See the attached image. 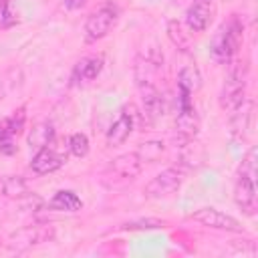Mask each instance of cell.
Instances as JSON below:
<instances>
[{"label":"cell","mask_w":258,"mask_h":258,"mask_svg":"<svg viewBox=\"0 0 258 258\" xmlns=\"http://www.w3.org/2000/svg\"><path fill=\"white\" fill-rule=\"evenodd\" d=\"M234 202L242 214L254 216L258 210L256 198V147H250L244 155L234 183Z\"/></svg>","instance_id":"6da1fadb"},{"label":"cell","mask_w":258,"mask_h":258,"mask_svg":"<svg viewBox=\"0 0 258 258\" xmlns=\"http://www.w3.org/2000/svg\"><path fill=\"white\" fill-rule=\"evenodd\" d=\"M242 34H244V24L238 14H232L214 32L210 42V56L216 62H230L240 48Z\"/></svg>","instance_id":"7a4b0ae2"},{"label":"cell","mask_w":258,"mask_h":258,"mask_svg":"<svg viewBox=\"0 0 258 258\" xmlns=\"http://www.w3.org/2000/svg\"><path fill=\"white\" fill-rule=\"evenodd\" d=\"M246 85H248V67L244 60H232L226 73L222 91H220V107L224 111L236 109L246 99Z\"/></svg>","instance_id":"3957f363"},{"label":"cell","mask_w":258,"mask_h":258,"mask_svg":"<svg viewBox=\"0 0 258 258\" xmlns=\"http://www.w3.org/2000/svg\"><path fill=\"white\" fill-rule=\"evenodd\" d=\"M117 20H119L117 4H113L111 0L103 2L85 20V40L87 42H97V40L105 38L111 32V28L117 24Z\"/></svg>","instance_id":"277c9868"},{"label":"cell","mask_w":258,"mask_h":258,"mask_svg":"<svg viewBox=\"0 0 258 258\" xmlns=\"http://www.w3.org/2000/svg\"><path fill=\"white\" fill-rule=\"evenodd\" d=\"M54 238V228L50 224H34V226H24L10 234L8 248L12 252H26L30 248H36L44 242H50Z\"/></svg>","instance_id":"5b68a950"},{"label":"cell","mask_w":258,"mask_h":258,"mask_svg":"<svg viewBox=\"0 0 258 258\" xmlns=\"http://www.w3.org/2000/svg\"><path fill=\"white\" fill-rule=\"evenodd\" d=\"M181 181H183L181 171L175 167H167L147 181V185L143 187V194H145V198H155V200L169 198L181 187Z\"/></svg>","instance_id":"8992f818"},{"label":"cell","mask_w":258,"mask_h":258,"mask_svg":"<svg viewBox=\"0 0 258 258\" xmlns=\"http://www.w3.org/2000/svg\"><path fill=\"white\" fill-rule=\"evenodd\" d=\"M175 125H177V133L181 135L183 141H191L200 127V119H198V113H196V107L191 101V93H187L183 89H179V107H177Z\"/></svg>","instance_id":"52a82bcc"},{"label":"cell","mask_w":258,"mask_h":258,"mask_svg":"<svg viewBox=\"0 0 258 258\" xmlns=\"http://www.w3.org/2000/svg\"><path fill=\"white\" fill-rule=\"evenodd\" d=\"M189 220H194L206 228H214V230H224V232H234V234L244 232L242 224L236 218H232L230 214H224L216 208H200L194 214H189Z\"/></svg>","instance_id":"ba28073f"},{"label":"cell","mask_w":258,"mask_h":258,"mask_svg":"<svg viewBox=\"0 0 258 258\" xmlns=\"http://www.w3.org/2000/svg\"><path fill=\"white\" fill-rule=\"evenodd\" d=\"M24 121H26L24 107L14 111L10 117L0 119V153H4V155L16 153V137L22 133Z\"/></svg>","instance_id":"9c48e42d"},{"label":"cell","mask_w":258,"mask_h":258,"mask_svg":"<svg viewBox=\"0 0 258 258\" xmlns=\"http://www.w3.org/2000/svg\"><path fill=\"white\" fill-rule=\"evenodd\" d=\"M252 119H254V103L250 99H244L236 109H232L230 117V135L236 143L246 141L252 129Z\"/></svg>","instance_id":"30bf717a"},{"label":"cell","mask_w":258,"mask_h":258,"mask_svg":"<svg viewBox=\"0 0 258 258\" xmlns=\"http://www.w3.org/2000/svg\"><path fill=\"white\" fill-rule=\"evenodd\" d=\"M137 87H139V93H141V101H143V111H145V115H147L151 121L163 117L165 105H163V95H161V91L157 89V85L151 83V81H139Z\"/></svg>","instance_id":"8fae6325"},{"label":"cell","mask_w":258,"mask_h":258,"mask_svg":"<svg viewBox=\"0 0 258 258\" xmlns=\"http://www.w3.org/2000/svg\"><path fill=\"white\" fill-rule=\"evenodd\" d=\"M214 14V0H194L185 10V24L191 32H204Z\"/></svg>","instance_id":"7c38bea8"},{"label":"cell","mask_w":258,"mask_h":258,"mask_svg":"<svg viewBox=\"0 0 258 258\" xmlns=\"http://www.w3.org/2000/svg\"><path fill=\"white\" fill-rule=\"evenodd\" d=\"M131 111H133V107H123L119 119L109 127V131H107V145L109 147H117L129 139L133 125H135V113H131Z\"/></svg>","instance_id":"4fadbf2b"},{"label":"cell","mask_w":258,"mask_h":258,"mask_svg":"<svg viewBox=\"0 0 258 258\" xmlns=\"http://www.w3.org/2000/svg\"><path fill=\"white\" fill-rule=\"evenodd\" d=\"M141 159L137 153H123L111 159L107 171H111L117 179H135L141 173Z\"/></svg>","instance_id":"5bb4252c"},{"label":"cell","mask_w":258,"mask_h":258,"mask_svg":"<svg viewBox=\"0 0 258 258\" xmlns=\"http://www.w3.org/2000/svg\"><path fill=\"white\" fill-rule=\"evenodd\" d=\"M103 64H105V60H103L101 54L83 56V58L75 64V69H73V73H71V81H73L75 85L89 83V81H93V79H97V77L101 75Z\"/></svg>","instance_id":"9a60e30c"},{"label":"cell","mask_w":258,"mask_h":258,"mask_svg":"<svg viewBox=\"0 0 258 258\" xmlns=\"http://www.w3.org/2000/svg\"><path fill=\"white\" fill-rule=\"evenodd\" d=\"M64 165V155L56 153L54 149L50 147H42L36 151V155L32 157L30 161V169L36 173V175H46V173H52L56 169H60Z\"/></svg>","instance_id":"2e32d148"},{"label":"cell","mask_w":258,"mask_h":258,"mask_svg":"<svg viewBox=\"0 0 258 258\" xmlns=\"http://www.w3.org/2000/svg\"><path fill=\"white\" fill-rule=\"evenodd\" d=\"M81 208H83L81 198L71 189L56 191L48 202V210H54V212H79Z\"/></svg>","instance_id":"e0dca14e"},{"label":"cell","mask_w":258,"mask_h":258,"mask_svg":"<svg viewBox=\"0 0 258 258\" xmlns=\"http://www.w3.org/2000/svg\"><path fill=\"white\" fill-rule=\"evenodd\" d=\"M2 194L6 198H28L30 191H28V185L26 181L20 177V175H6L2 179Z\"/></svg>","instance_id":"ac0fdd59"},{"label":"cell","mask_w":258,"mask_h":258,"mask_svg":"<svg viewBox=\"0 0 258 258\" xmlns=\"http://www.w3.org/2000/svg\"><path fill=\"white\" fill-rule=\"evenodd\" d=\"M52 137H54L52 125H50V123H38V125L30 131L28 143H30V147H34V149H42V147H48V143L52 141Z\"/></svg>","instance_id":"d6986e66"},{"label":"cell","mask_w":258,"mask_h":258,"mask_svg":"<svg viewBox=\"0 0 258 258\" xmlns=\"http://www.w3.org/2000/svg\"><path fill=\"white\" fill-rule=\"evenodd\" d=\"M200 87H202L200 71L196 67H183L179 71V77H177V89H183V91H187V93L194 95Z\"/></svg>","instance_id":"ffe728a7"},{"label":"cell","mask_w":258,"mask_h":258,"mask_svg":"<svg viewBox=\"0 0 258 258\" xmlns=\"http://www.w3.org/2000/svg\"><path fill=\"white\" fill-rule=\"evenodd\" d=\"M167 36H169V40H171L181 52H189V38H187V34L183 32V28H181V24H179L177 20H169V22H167Z\"/></svg>","instance_id":"44dd1931"},{"label":"cell","mask_w":258,"mask_h":258,"mask_svg":"<svg viewBox=\"0 0 258 258\" xmlns=\"http://www.w3.org/2000/svg\"><path fill=\"white\" fill-rule=\"evenodd\" d=\"M139 155L141 161H157L163 153V143L161 141H147V143H141L139 149L135 151Z\"/></svg>","instance_id":"7402d4cb"},{"label":"cell","mask_w":258,"mask_h":258,"mask_svg":"<svg viewBox=\"0 0 258 258\" xmlns=\"http://www.w3.org/2000/svg\"><path fill=\"white\" fill-rule=\"evenodd\" d=\"M69 149L75 157H85L89 153V137L85 133H73L69 139Z\"/></svg>","instance_id":"603a6c76"},{"label":"cell","mask_w":258,"mask_h":258,"mask_svg":"<svg viewBox=\"0 0 258 258\" xmlns=\"http://www.w3.org/2000/svg\"><path fill=\"white\" fill-rule=\"evenodd\" d=\"M163 226H165V222L155 220V218H147V220H137V222L123 224L121 230H159Z\"/></svg>","instance_id":"cb8c5ba5"},{"label":"cell","mask_w":258,"mask_h":258,"mask_svg":"<svg viewBox=\"0 0 258 258\" xmlns=\"http://www.w3.org/2000/svg\"><path fill=\"white\" fill-rule=\"evenodd\" d=\"M16 22L18 18L10 8V0H0V28H10Z\"/></svg>","instance_id":"d4e9b609"},{"label":"cell","mask_w":258,"mask_h":258,"mask_svg":"<svg viewBox=\"0 0 258 258\" xmlns=\"http://www.w3.org/2000/svg\"><path fill=\"white\" fill-rule=\"evenodd\" d=\"M62 4L67 10H81L87 4V0H62Z\"/></svg>","instance_id":"484cf974"},{"label":"cell","mask_w":258,"mask_h":258,"mask_svg":"<svg viewBox=\"0 0 258 258\" xmlns=\"http://www.w3.org/2000/svg\"><path fill=\"white\" fill-rule=\"evenodd\" d=\"M0 246H2V240H0Z\"/></svg>","instance_id":"4316f807"}]
</instances>
